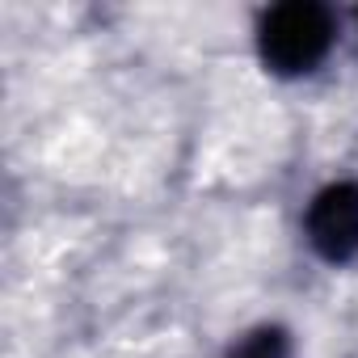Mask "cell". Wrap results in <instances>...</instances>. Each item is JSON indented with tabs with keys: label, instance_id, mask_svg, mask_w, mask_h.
<instances>
[{
	"label": "cell",
	"instance_id": "1",
	"mask_svg": "<svg viewBox=\"0 0 358 358\" xmlns=\"http://www.w3.org/2000/svg\"><path fill=\"white\" fill-rule=\"evenodd\" d=\"M333 43V17L320 5H282L262 22V59L274 72H312Z\"/></svg>",
	"mask_w": 358,
	"mask_h": 358
},
{
	"label": "cell",
	"instance_id": "2",
	"mask_svg": "<svg viewBox=\"0 0 358 358\" xmlns=\"http://www.w3.org/2000/svg\"><path fill=\"white\" fill-rule=\"evenodd\" d=\"M308 241L324 262H350L358 253V186L341 182L316 194L308 211Z\"/></svg>",
	"mask_w": 358,
	"mask_h": 358
},
{
	"label": "cell",
	"instance_id": "3",
	"mask_svg": "<svg viewBox=\"0 0 358 358\" xmlns=\"http://www.w3.org/2000/svg\"><path fill=\"white\" fill-rule=\"evenodd\" d=\"M228 358H287V337L278 329H257L232 345Z\"/></svg>",
	"mask_w": 358,
	"mask_h": 358
}]
</instances>
